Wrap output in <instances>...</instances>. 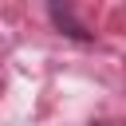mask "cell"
I'll return each mask as SVG.
<instances>
[{
    "label": "cell",
    "instance_id": "cell-1",
    "mask_svg": "<svg viewBox=\"0 0 126 126\" xmlns=\"http://www.w3.org/2000/svg\"><path fill=\"white\" fill-rule=\"evenodd\" d=\"M47 16H51V20H55V28H63L71 39H91V32H87V28H79V24H75V16H71L67 8H47Z\"/></svg>",
    "mask_w": 126,
    "mask_h": 126
},
{
    "label": "cell",
    "instance_id": "cell-2",
    "mask_svg": "<svg viewBox=\"0 0 126 126\" xmlns=\"http://www.w3.org/2000/svg\"><path fill=\"white\" fill-rule=\"evenodd\" d=\"M91 126H110V122H91Z\"/></svg>",
    "mask_w": 126,
    "mask_h": 126
}]
</instances>
